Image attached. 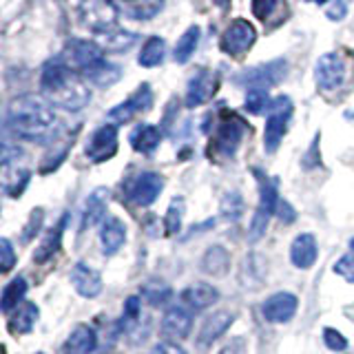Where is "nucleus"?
I'll use <instances>...</instances> for the list:
<instances>
[{"label": "nucleus", "instance_id": "obj_1", "mask_svg": "<svg viewBox=\"0 0 354 354\" xmlns=\"http://www.w3.org/2000/svg\"><path fill=\"white\" fill-rule=\"evenodd\" d=\"M40 88L51 106L64 111H80L91 100V88H88L86 80L64 62L62 55H55V58L44 62Z\"/></svg>", "mask_w": 354, "mask_h": 354}, {"label": "nucleus", "instance_id": "obj_2", "mask_svg": "<svg viewBox=\"0 0 354 354\" xmlns=\"http://www.w3.org/2000/svg\"><path fill=\"white\" fill-rule=\"evenodd\" d=\"M9 127L22 140L47 142L58 127V115L44 97L27 93L11 100Z\"/></svg>", "mask_w": 354, "mask_h": 354}, {"label": "nucleus", "instance_id": "obj_3", "mask_svg": "<svg viewBox=\"0 0 354 354\" xmlns=\"http://www.w3.org/2000/svg\"><path fill=\"white\" fill-rule=\"evenodd\" d=\"M29 182L25 151L11 142H0V193L16 197Z\"/></svg>", "mask_w": 354, "mask_h": 354}, {"label": "nucleus", "instance_id": "obj_4", "mask_svg": "<svg viewBox=\"0 0 354 354\" xmlns=\"http://www.w3.org/2000/svg\"><path fill=\"white\" fill-rule=\"evenodd\" d=\"M64 62L71 66L73 71H77L82 77L93 71L97 64H102L104 58V49L100 47L97 42L91 40H80V38H73L64 44V51L60 53Z\"/></svg>", "mask_w": 354, "mask_h": 354}, {"label": "nucleus", "instance_id": "obj_5", "mask_svg": "<svg viewBox=\"0 0 354 354\" xmlns=\"http://www.w3.org/2000/svg\"><path fill=\"white\" fill-rule=\"evenodd\" d=\"M80 22L95 33H104L118 27L120 11L113 0H80L77 5Z\"/></svg>", "mask_w": 354, "mask_h": 354}, {"label": "nucleus", "instance_id": "obj_6", "mask_svg": "<svg viewBox=\"0 0 354 354\" xmlns=\"http://www.w3.org/2000/svg\"><path fill=\"white\" fill-rule=\"evenodd\" d=\"M292 115V100L288 95H279L270 102V115L266 122V133H263V147L266 153H274L279 149V144L286 136L288 122Z\"/></svg>", "mask_w": 354, "mask_h": 354}, {"label": "nucleus", "instance_id": "obj_7", "mask_svg": "<svg viewBox=\"0 0 354 354\" xmlns=\"http://www.w3.org/2000/svg\"><path fill=\"white\" fill-rule=\"evenodd\" d=\"M259 175V208L254 213L250 221V241H259L263 237L266 228H268L270 215L277 213V204H279V197H277V186L266 177L261 171H254Z\"/></svg>", "mask_w": 354, "mask_h": 354}, {"label": "nucleus", "instance_id": "obj_8", "mask_svg": "<svg viewBox=\"0 0 354 354\" xmlns=\"http://www.w3.org/2000/svg\"><path fill=\"white\" fill-rule=\"evenodd\" d=\"M246 122H243L239 115L235 113H224L217 124V133H215V142L213 147L217 149L219 155H224V158H230V155H235V151L239 149V144L246 136Z\"/></svg>", "mask_w": 354, "mask_h": 354}, {"label": "nucleus", "instance_id": "obj_9", "mask_svg": "<svg viewBox=\"0 0 354 354\" xmlns=\"http://www.w3.org/2000/svg\"><path fill=\"white\" fill-rule=\"evenodd\" d=\"M254 38H257V31H254V27L248 20H235L221 33L219 49L226 55H230V58H241L252 47Z\"/></svg>", "mask_w": 354, "mask_h": 354}, {"label": "nucleus", "instance_id": "obj_10", "mask_svg": "<svg viewBox=\"0 0 354 354\" xmlns=\"http://www.w3.org/2000/svg\"><path fill=\"white\" fill-rule=\"evenodd\" d=\"M288 73V62L283 58H277L272 62H263L259 66H252V69L243 71L235 77L237 84H243V86H272V84H279Z\"/></svg>", "mask_w": 354, "mask_h": 354}, {"label": "nucleus", "instance_id": "obj_11", "mask_svg": "<svg viewBox=\"0 0 354 354\" xmlns=\"http://www.w3.org/2000/svg\"><path fill=\"white\" fill-rule=\"evenodd\" d=\"M162 188H164V177L153 171H147L133 177L127 184V197L138 206H151L160 197Z\"/></svg>", "mask_w": 354, "mask_h": 354}, {"label": "nucleus", "instance_id": "obj_12", "mask_svg": "<svg viewBox=\"0 0 354 354\" xmlns=\"http://www.w3.org/2000/svg\"><path fill=\"white\" fill-rule=\"evenodd\" d=\"M315 80L321 91H335L346 82V62L339 53H324L315 64Z\"/></svg>", "mask_w": 354, "mask_h": 354}, {"label": "nucleus", "instance_id": "obj_13", "mask_svg": "<svg viewBox=\"0 0 354 354\" xmlns=\"http://www.w3.org/2000/svg\"><path fill=\"white\" fill-rule=\"evenodd\" d=\"M84 153H86V158L95 164H102V162L113 158V155L118 153V129H115V124L100 127L91 136V140L86 142Z\"/></svg>", "mask_w": 354, "mask_h": 354}, {"label": "nucleus", "instance_id": "obj_14", "mask_svg": "<svg viewBox=\"0 0 354 354\" xmlns=\"http://www.w3.org/2000/svg\"><path fill=\"white\" fill-rule=\"evenodd\" d=\"M217 86H219V77L213 71L199 69L191 77V80H188V86H186V106L195 109V106L206 104L208 100L217 93Z\"/></svg>", "mask_w": 354, "mask_h": 354}, {"label": "nucleus", "instance_id": "obj_15", "mask_svg": "<svg viewBox=\"0 0 354 354\" xmlns=\"http://www.w3.org/2000/svg\"><path fill=\"white\" fill-rule=\"evenodd\" d=\"M151 106H153V91L149 84H142L129 100H124L122 104L109 111V120L113 124H127L129 120H133V115L142 113V111H149Z\"/></svg>", "mask_w": 354, "mask_h": 354}, {"label": "nucleus", "instance_id": "obj_16", "mask_svg": "<svg viewBox=\"0 0 354 354\" xmlns=\"http://www.w3.org/2000/svg\"><path fill=\"white\" fill-rule=\"evenodd\" d=\"M191 328H193L191 310L186 306H171L162 319L160 332H162V337H166L169 341H184L191 335Z\"/></svg>", "mask_w": 354, "mask_h": 354}, {"label": "nucleus", "instance_id": "obj_17", "mask_svg": "<svg viewBox=\"0 0 354 354\" xmlns=\"http://www.w3.org/2000/svg\"><path fill=\"white\" fill-rule=\"evenodd\" d=\"M299 301L292 292H277L268 297L261 306L263 319L270 321V324H286L297 315Z\"/></svg>", "mask_w": 354, "mask_h": 354}, {"label": "nucleus", "instance_id": "obj_18", "mask_svg": "<svg viewBox=\"0 0 354 354\" xmlns=\"http://www.w3.org/2000/svg\"><path fill=\"white\" fill-rule=\"evenodd\" d=\"M232 319H235V315L228 313V310H217L215 315H210L202 324V328H199L197 350H208L210 346H213V343L230 328Z\"/></svg>", "mask_w": 354, "mask_h": 354}, {"label": "nucleus", "instance_id": "obj_19", "mask_svg": "<svg viewBox=\"0 0 354 354\" xmlns=\"http://www.w3.org/2000/svg\"><path fill=\"white\" fill-rule=\"evenodd\" d=\"M71 283L75 288V292L80 297H86V299H93L102 292V277L95 268L86 263H75L73 270H71Z\"/></svg>", "mask_w": 354, "mask_h": 354}, {"label": "nucleus", "instance_id": "obj_20", "mask_svg": "<svg viewBox=\"0 0 354 354\" xmlns=\"http://www.w3.org/2000/svg\"><path fill=\"white\" fill-rule=\"evenodd\" d=\"M95 332L91 326L86 324H77L71 335L66 337V341L62 343V348L58 354H91L95 350Z\"/></svg>", "mask_w": 354, "mask_h": 354}, {"label": "nucleus", "instance_id": "obj_21", "mask_svg": "<svg viewBox=\"0 0 354 354\" xmlns=\"http://www.w3.org/2000/svg\"><path fill=\"white\" fill-rule=\"evenodd\" d=\"M127 241V226L124 221H120L113 215H106L102 221V228H100V243L106 254H115Z\"/></svg>", "mask_w": 354, "mask_h": 354}, {"label": "nucleus", "instance_id": "obj_22", "mask_svg": "<svg viewBox=\"0 0 354 354\" xmlns=\"http://www.w3.org/2000/svg\"><path fill=\"white\" fill-rule=\"evenodd\" d=\"M317 254H319L317 239H315V235H310V232L299 235L290 246V261L301 270L313 268L317 261Z\"/></svg>", "mask_w": 354, "mask_h": 354}, {"label": "nucleus", "instance_id": "obj_23", "mask_svg": "<svg viewBox=\"0 0 354 354\" xmlns=\"http://www.w3.org/2000/svg\"><path fill=\"white\" fill-rule=\"evenodd\" d=\"M38 317H40V310H38L36 304H31V301L20 304V306L14 310V315L9 317V332H11L14 337H18V335H27V332H31L33 328H36Z\"/></svg>", "mask_w": 354, "mask_h": 354}, {"label": "nucleus", "instance_id": "obj_24", "mask_svg": "<svg viewBox=\"0 0 354 354\" xmlns=\"http://www.w3.org/2000/svg\"><path fill=\"white\" fill-rule=\"evenodd\" d=\"M129 142H131V147L136 149L138 153L151 155L155 149L160 147L162 133H160L158 127H153V124H140V127H136V129L131 131Z\"/></svg>", "mask_w": 354, "mask_h": 354}, {"label": "nucleus", "instance_id": "obj_25", "mask_svg": "<svg viewBox=\"0 0 354 354\" xmlns=\"http://www.w3.org/2000/svg\"><path fill=\"white\" fill-rule=\"evenodd\" d=\"M106 202H109V191L106 188H95L88 195L82 213V228H91L97 221H102L106 217Z\"/></svg>", "mask_w": 354, "mask_h": 354}, {"label": "nucleus", "instance_id": "obj_26", "mask_svg": "<svg viewBox=\"0 0 354 354\" xmlns=\"http://www.w3.org/2000/svg\"><path fill=\"white\" fill-rule=\"evenodd\" d=\"M95 40H97V44L102 47L104 51H127V49H131L133 44H136V40H138V36L136 33H131V31H124V29H120V27H115V29H111V31H104V33H95Z\"/></svg>", "mask_w": 354, "mask_h": 354}, {"label": "nucleus", "instance_id": "obj_27", "mask_svg": "<svg viewBox=\"0 0 354 354\" xmlns=\"http://www.w3.org/2000/svg\"><path fill=\"white\" fill-rule=\"evenodd\" d=\"M182 299H184V304L191 310H206V308H210L217 301L219 292L215 290L213 286H208V283H195V286H191L182 295Z\"/></svg>", "mask_w": 354, "mask_h": 354}, {"label": "nucleus", "instance_id": "obj_28", "mask_svg": "<svg viewBox=\"0 0 354 354\" xmlns=\"http://www.w3.org/2000/svg\"><path fill=\"white\" fill-rule=\"evenodd\" d=\"M204 272L213 277H224L230 268V254L224 246H210L202 259Z\"/></svg>", "mask_w": 354, "mask_h": 354}, {"label": "nucleus", "instance_id": "obj_29", "mask_svg": "<svg viewBox=\"0 0 354 354\" xmlns=\"http://www.w3.org/2000/svg\"><path fill=\"white\" fill-rule=\"evenodd\" d=\"M25 295H27V281L22 279V277L11 279L5 286L3 295H0V310H3V313H11V310H16L22 304Z\"/></svg>", "mask_w": 354, "mask_h": 354}, {"label": "nucleus", "instance_id": "obj_30", "mask_svg": "<svg viewBox=\"0 0 354 354\" xmlns=\"http://www.w3.org/2000/svg\"><path fill=\"white\" fill-rule=\"evenodd\" d=\"M199 36H202V29H199L197 25L188 27V29L182 33V38H180V42H177L175 53H173L175 62L184 64V62H188V60L193 58V53H195L197 44H199Z\"/></svg>", "mask_w": 354, "mask_h": 354}, {"label": "nucleus", "instance_id": "obj_31", "mask_svg": "<svg viewBox=\"0 0 354 354\" xmlns=\"http://www.w3.org/2000/svg\"><path fill=\"white\" fill-rule=\"evenodd\" d=\"M164 55H166V42L160 36H151L147 42H144L138 62L142 66H147V69H151V66H158L164 62Z\"/></svg>", "mask_w": 354, "mask_h": 354}, {"label": "nucleus", "instance_id": "obj_32", "mask_svg": "<svg viewBox=\"0 0 354 354\" xmlns=\"http://www.w3.org/2000/svg\"><path fill=\"white\" fill-rule=\"evenodd\" d=\"M250 9L257 20L270 22V18H286V0H252Z\"/></svg>", "mask_w": 354, "mask_h": 354}, {"label": "nucleus", "instance_id": "obj_33", "mask_svg": "<svg viewBox=\"0 0 354 354\" xmlns=\"http://www.w3.org/2000/svg\"><path fill=\"white\" fill-rule=\"evenodd\" d=\"M62 230H64V219L60 221L58 226L51 228V230L47 232V237L42 239L40 248L36 250V254H33V261H36V263H44L47 259H51L55 252H58V248H60V239H62Z\"/></svg>", "mask_w": 354, "mask_h": 354}, {"label": "nucleus", "instance_id": "obj_34", "mask_svg": "<svg viewBox=\"0 0 354 354\" xmlns=\"http://www.w3.org/2000/svg\"><path fill=\"white\" fill-rule=\"evenodd\" d=\"M120 75H122L120 66L113 64V62H109V60H104L102 64H97L93 71H88L84 75V80L93 82L95 86H111V84H115L120 80Z\"/></svg>", "mask_w": 354, "mask_h": 354}, {"label": "nucleus", "instance_id": "obj_35", "mask_svg": "<svg viewBox=\"0 0 354 354\" xmlns=\"http://www.w3.org/2000/svg\"><path fill=\"white\" fill-rule=\"evenodd\" d=\"M162 9V0H129L127 11L136 20H149Z\"/></svg>", "mask_w": 354, "mask_h": 354}, {"label": "nucleus", "instance_id": "obj_36", "mask_svg": "<svg viewBox=\"0 0 354 354\" xmlns=\"http://www.w3.org/2000/svg\"><path fill=\"white\" fill-rule=\"evenodd\" d=\"M182 215H184V199L182 197H175L169 210L164 215V230L166 235H177L182 228Z\"/></svg>", "mask_w": 354, "mask_h": 354}, {"label": "nucleus", "instance_id": "obj_37", "mask_svg": "<svg viewBox=\"0 0 354 354\" xmlns=\"http://www.w3.org/2000/svg\"><path fill=\"white\" fill-rule=\"evenodd\" d=\"M243 106H246L248 113H252V115H261L263 111L270 106L268 91H266V88H261V86H252V88H248L246 102H243Z\"/></svg>", "mask_w": 354, "mask_h": 354}, {"label": "nucleus", "instance_id": "obj_38", "mask_svg": "<svg viewBox=\"0 0 354 354\" xmlns=\"http://www.w3.org/2000/svg\"><path fill=\"white\" fill-rule=\"evenodd\" d=\"M221 210V217L228 219V221H237L243 215V199L239 193H226L224 199L219 204Z\"/></svg>", "mask_w": 354, "mask_h": 354}, {"label": "nucleus", "instance_id": "obj_39", "mask_svg": "<svg viewBox=\"0 0 354 354\" xmlns=\"http://www.w3.org/2000/svg\"><path fill=\"white\" fill-rule=\"evenodd\" d=\"M142 292L151 306H162L171 299V288L166 283H149V286H144Z\"/></svg>", "mask_w": 354, "mask_h": 354}, {"label": "nucleus", "instance_id": "obj_40", "mask_svg": "<svg viewBox=\"0 0 354 354\" xmlns=\"http://www.w3.org/2000/svg\"><path fill=\"white\" fill-rule=\"evenodd\" d=\"M16 266V250L7 237H0V274L9 272Z\"/></svg>", "mask_w": 354, "mask_h": 354}, {"label": "nucleus", "instance_id": "obj_41", "mask_svg": "<svg viewBox=\"0 0 354 354\" xmlns=\"http://www.w3.org/2000/svg\"><path fill=\"white\" fill-rule=\"evenodd\" d=\"M335 272L343 277L346 281L354 283V252L343 254V257L335 263Z\"/></svg>", "mask_w": 354, "mask_h": 354}, {"label": "nucleus", "instance_id": "obj_42", "mask_svg": "<svg viewBox=\"0 0 354 354\" xmlns=\"http://www.w3.org/2000/svg\"><path fill=\"white\" fill-rule=\"evenodd\" d=\"M324 341H326V346L330 350H335V352H341V350H346L348 348V339L341 335V332L337 330H332V328H326L324 330Z\"/></svg>", "mask_w": 354, "mask_h": 354}, {"label": "nucleus", "instance_id": "obj_43", "mask_svg": "<svg viewBox=\"0 0 354 354\" xmlns=\"http://www.w3.org/2000/svg\"><path fill=\"white\" fill-rule=\"evenodd\" d=\"M42 208H36V210H33V213H31V219H29V226L25 228V230H22V241H29L33 235H36V232H38V228H40V224H42Z\"/></svg>", "mask_w": 354, "mask_h": 354}, {"label": "nucleus", "instance_id": "obj_44", "mask_svg": "<svg viewBox=\"0 0 354 354\" xmlns=\"http://www.w3.org/2000/svg\"><path fill=\"white\" fill-rule=\"evenodd\" d=\"M151 354H188L182 346H177L173 341H164V343H158V346L153 348Z\"/></svg>", "mask_w": 354, "mask_h": 354}, {"label": "nucleus", "instance_id": "obj_45", "mask_svg": "<svg viewBox=\"0 0 354 354\" xmlns=\"http://www.w3.org/2000/svg\"><path fill=\"white\" fill-rule=\"evenodd\" d=\"M140 297H129L124 304V319L127 321H136L140 317Z\"/></svg>", "mask_w": 354, "mask_h": 354}, {"label": "nucleus", "instance_id": "obj_46", "mask_svg": "<svg viewBox=\"0 0 354 354\" xmlns=\"http://www.w3.org/2000/svg\"><path fill=\"white\" fill-rule=\"evenodd\" d=\"M274 215H279L283 224H292L295 217H297L295 208H292L290 204H288V202H279V204H277V213H274Z\"/></svg>", "mask_w": 354, "mask_h": 354}, {"label": "nucleus", "instance_id": "obj_47", "mask_svg": "<svg viewBox=\"0 0 354 354\" xmlns=\"http://www.w3.org/2000/svg\"><path fill=\"white\" fill-rule=\"evenodd\" d=\"M319 138H315L313 142V147H310V153H306V158H304V166H308V169H313V166H319L321 160H319Z\"/></svg>", "mask_w": 354, "mask_h": 354}, {"label": "nucleus", "instance_id": "obj_48", "mask_svg": "<svg viewBox=\"0 0 354 354\" xmlns=\"http://www.w3.org/2000/svg\"><path fill=\"white\" fill-rule=\"evenodd\" d=\"M221 354H243V339H235V343L226 346Z\"/></svg>", "mask_w": 354, "mask_h": 354}, {"label": "nucleus", "instance_id": "obj_49", "mask_svg": "<svg viewBox=\"0 0 354 354\" xmlns=\"http://www.w3.org/2000/svg\"><path fill=\"white\" fill-rule=\"evenodd\" d=\"M215 226V219H208V221H204V224H197V226H193V230H191V235H195V232L199 230H206V228H213Z\"/></svg>", "mask_w": 354, "mask_h": 354}, {"label": "nucleus", "instance_id": "obj_50", "mask_svg": "<svg viewBox=\"0 0 354 354\" xmlns=\"http://www.w3.org/2000/svg\"><path fill=\"white\" fill-rule=\"evenodd\" d=\"M346 120H350V122H354V109H350V111H346Z\"/></svg>", "mask_w": 354, "mask_h": 354}, {"label": "nucleus", "instance_id": "obj_51", "mask_svg": "<svg viewBox=\"0 0 354 354\" xmlns=\"http://www.w3.org/2000/svg\"><path fill=\"white\" fill-rule=\"evenodd\" d=\"M313 3H317V5H324V3H328V0H313Z\"/></svg>", "mask_w": 354, "mask_h": 354}, {"label": "nucleus", "instance_id": "obj_52", "mask_svg": "<svg viewBox=\"0 0 354 354\" xmlns=\"http://www.w3.org/2000/svg\"><path fill=\"white\" fill-rule=\"evenodd\" d=\"M350 248H352V250H354V239H352V241H350Z\"/></svg>", "mask_w": 354, "mask_h": 354}, {"label": "nucleus", "instance_id": "obj_53", "mask_svg": "<svg viewBox=\"0 0 354 354\" xmlns=\"http://www.w3.org/2000/svg\"><path fill=\"white\" fill-rule=\"evenodd\" d=\"M104 354H115V352H104Z\"/></svg>", "mask_w": 354, "mask_h": 354}, {"label": "nucleus", "instance_id": "obj_54", "mask_svg": "<svg viewBox=\"0 0 354 354\" xmlns=\"http://www.w3.org/2000/svg\"><path fill=\"white\" fill-rule=\"evenodd\" d=\"M124 3H129V0H124Z\"/></svg>", "mask_w": 354, "mask_h": 354}]
</instances>
